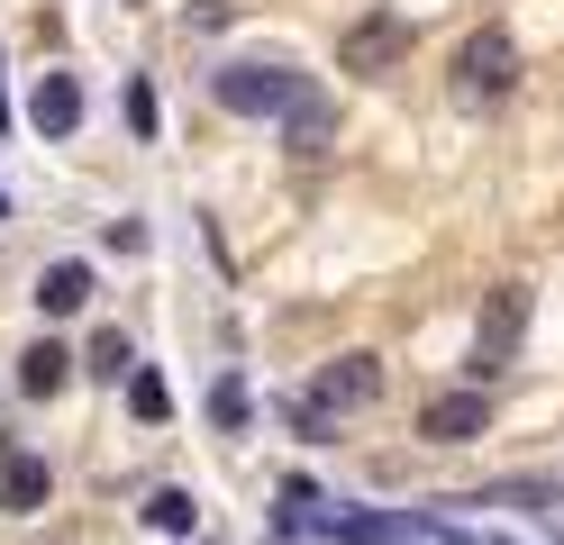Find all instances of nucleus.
Masks as SVG:
<instances>
[{"instance_id": "nucleus-1", "label": "nucleus", "mask_w": 564, "mask_h": 545, "mask_svg": "<svg viewBox=\"0 0 564 545\" xmlns=\"http://www.w3.org/2000/svg\"><path fill=\"white\" fill-rule=\"evenodd\" d=\"M209 91H219V109H237V119H292V109L310 100V83L292 64H219Z\"/></svg>"}, {"instance_id": "nucleus-2", "label": "nucleus", "mask_w": 564, "mask_h": 545, "mask_svg": "<svg viewBox=\"0 0 564 545\" xmlns=\"http://www.w3.org/2000/svg\"><path fill=\"white\" fill-rule=\"evenodd\" d=\"M519 337H528V282H501L482 301V327H474V355H465V373H474V391L491 382V373H510V355H519Z\"/></svg>"}, {"instance_id": "nucleus-3", "label": "nucleus", "mask_w": 564, "mask_h": 545, "mask_svg": "<svg viewBox=\"0 0 564 545\" xmlns=\"http://www.w3.org/2000/svg\"><path fill=\"white\" fill-rule=\"evenodd\" d=\"M519 83V46H510V28H474L465 46H455V100H501Z\"/></svg>"}, {"instance_id": "nucleus-4", "label": "nucleus", "mask_w": 564, "mask_h": 545, "mask_svg": "<svg viewBox=\"0 0 564 545\" xmlns=\"http://www.w3.org/2000/svg\"><path fill=\"white\" fill-rule=\"evenodd\" d=\"M401 64H410V19H392V10H382V19H356V28L337 36V73H365V83H392Z\"/></svg>"}, {"instance_id": "nucleus-5", "label": "nucleus", "mask_w": 564, "mask_h": 545, "mask_svg": "<svg viewBox=\"0 0 564 545\" xmlns=\"http://www.w3.org/2000/svg\"><path fill=\"white\" fill-rule=\"evenodd\" d=\"M365 400H382V355H337L328 373H319V391H310L301 427L328 436V418H337V410H365Z\"/></svg>"}, {"instance_id": "nucleus-6", "label": "nucleus", "mask_w": 564, "mask_h": 545, "mask_svg": "<svg viewBox=\"0 0 564 545\" xmlns=\"http://www.w3.org/2000/svg\"><path fill=\"white\" fill-rule=\"evenodd\" d=\"M482 427H491V391H437L429 410H419V436H429V446H474Z\"/></svg>"}, {"instance_id": "nucleus-7", "label": "nucleus", "mask_w": 564, "mask_h": 545, "mask_svg": "<svg viewBox=\"0 0 564 545\" xmlns=\"http://www.w3.org/2000/svg\"><path fill=\"white\" fill-rule=\"evenodd\" d=\"M28 128H37V137H74L83 128V83H74V73H37V91H28Z\"/></svg>"}, {"instance_id": "nucleus-8", "label": "nucleus", "mask_w": 564, "mask_h": 545, "mask_svg": "<svg viewBox=\"0 0 564 545\" xmlns=\"http://www.w3.org/2000/svg\"><path fill=\"white\" fill-rule=\"evenodd\" d=\"M328 536L337 545H392V536H429V519L419 509H337Z\"/></svg>"}, {"instance_id": "nucleus-9", "label": "nucleus", "mask_w": 564, "mask_h": 545, "mask_svg": "<svg viewBox=\"0 0 564 545\" xmlns=\"http://www.w3.org/2000/svg\"><path fill=\"white\" fill-rule=\"evenodd\" d=\"M46 500H55V472H46V455H0V509L37 519Z\"/></svg>"}, {"instance_id": "nucleus-10", "label": "nucleus", "mask_w": 564, "mask_h": 545, "mask_svg": "<svg viewBox=\"0 0 564 545\" xmlns=\"http://www.w3.org/2000/svg\"><path fill=\"white\" fill-rule=\"evenodd\" d=\"M64 382H74V355H64L55 337H37V346L19 355V391H28V400H55Z\"/></svg>"}, {"instance_id": "nucleus-11", "label": "nucleus", "mask_w": 564, "mask_h": 545, "mask_svg": "<svg viewBox=\"0 0 564 545\" xmlns=\"http://www.w3.org/2000/svg\"><path fill=\"white\" fill-rule=\"evenodd\" d=\"M37 309H46V318L91 309V264H46V273H37Z\"/></svg>"}, {"instance_id": "nucleus-12", "label": "nucleus", "mask_w": 564, "mask_h": 545, "mask_svg": "<svg viewBox=\"0 0 564 545\" xmlns=\"http://www.w3.org/2000/svg\"><path fill=\"white\" fill-rule=\"evenodd\" d=\"M147 527H155V536H192V527H200V500H192V491H155V500H147Z\"/></svg>"}, {"instance_id": "nucleus-13", "label": "nucleus", "mask_w": 564, "mask_h": 545, "mask_svg": "<svg viewBox=\"0 0 564 545\" xmlns=\"http://www.w3.org/2000/svg\"><path fill=\"white\" fill-rule=\"evenodd\" d=\"M209 418H219V436H246V418H256V400H246V373H219V391H209Z\"/></svg>"}, {"instance_id": "nucleus-14", "label": "nucleus", "mask_w": 564, "mask_h": 545, "mask_svg": "<svg viewBox=\"0 0 564 545\" xmlns=\"http://www.w3.org/2000/svg\"><path fill=\"white\" fill-rule=\"evenodd\" d=\"M83 363H91L100 382H128V373H137V346L119 337V327H100V337H91V355H83Z\"/></svg>"}, {"instance_id": "nucleus-15", "label": "nucleus", "mask_w": 564, "mask_h": 545, "mask_svg": "<svg viewBox=\"0 0 564 545\" xmlns=\"http://www.w3.org/2000/svg\"><path fill=\"white\" fill-rule=\"evenodd\" d=\"M328 128H337V119H328V100L310 91V100L292 109V145H301V155H319V145H328Z\"/></svg>"}, {"instance_id": "nucleus-16", "label": "nucleus", "mask_w": 564, "mask_h": 545, "mask_svg": "<svg viewBox=\"0 0 564 545\" xmlns=\"http://www.w3.org/2000/svg\"><path fill=\"white\" fill-rule=\"evenodd\" d=\"M128 410H137V418H147V427H155V418L173 410V391H164L155 373H128Z\"/></svg>"}, {"instance_id": "nucleus-17", "label": "nucleus", "mask_w": 564, "mask_h": 545, "mask_svg": "<svg viewBox=\"0 0 564 545\" xmlns=\"http://www.w3.org/2000/svg\"><path fill=\"white\" fill-rule=\"evenodd\" d=\"M128 128L155 137V91H147V83H128Z\"/></svg>"}, {"instance_id": "nucleus-18", "label": "nucleus", "mask_w": 564, "mask_h": 545, "mask_svg": "<svg viewBox=\"0 0 564 545\" xmlns=\"http://www.w3.org/2000/svg\"><path fill=\"white\" fill-rule=\"evenodd\" d=\"M192 19H200V28H228V19H237V0H200Z\"/></svg>"}, {"instance_id": "nucleus-19", "label": "nucleus", "mask_w": 564, "mask_h": 545, "mask_svg": "<svg viewBox=\"0 0 564 545\" xmlns=\"http://www.w3.org/2000/svg\"><path fill=\"white\" fill-rule=\"evenodd\" d=\"M0 137H10V100H0Z\"/></svg>"}, {"instance_id": "nucleus-20", "label": "nucleus", "mask_w": 564, "mask_h": 545, "mask_svg": "<svg viewBox=\"0 0 564 545\" xmlns=\"http://www.w3.org/2000/svg\"><path fill=\"white\" fill-rule=\"evenodd\" d=\"M0 218H10V192H0Z\"/></svg>"}]
</instances>
